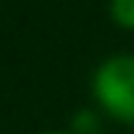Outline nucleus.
I'll use <instances>...</instances> for the list:
<instances>
[{"label":"nucleus","mask_w":134,"mask_h":134,"mask_svg":"<svg viewBox=\"0 0 134 134\" xmlns=\"http://www.w3.org/2000/svg\"><path fill=\"white\" fill-rule=\"evenodd\" d=\"M92 99L107 117L134 124V55L104 57L92 72Z\"/></svg>","instance_id":"f257e3e1"},{"label":"nucleus","mask_w":134,"mask_h":134,"mask_svg":"<svg viewBox=\"0 0 134 134\" xmlns=\"http://www.w3.org/2000/svg\"><path fill=\"white\" fill-rule=\"evenodd\" d=\"M109 18L117 27L134 32V0H109Z\"/></svg>","instance_id":"f03ea898"},{"label":"nucleus","mask_w":134,"mask_h":134,"mask_svg":"<svg viewBox=\"0 0 134 134\" xmlns=\"http://www.w3.org/2000/svg\"><path fill=\"white\" fill-rule=\"evenodd\" d=\"M97 127H99V119H97V114L92 109H80L75 114V119H72V132L77 134H94Z\"/></svg>","instance_id":"7ed1b4c3"},{"label":"nucleus","mask_w":134,"mask_h":134,"mask_svg":"<svg viewBox=\"0 0 134 134\" xmlns=\"http://www.w3.org/2000/svg\"><path fill=\"white\" fill-rule=\"evenodd\" d=\"M40 134H77L72 129H47V132H40Z\"/></svg>","instance_id":"20e7f679"}]
</instances>
